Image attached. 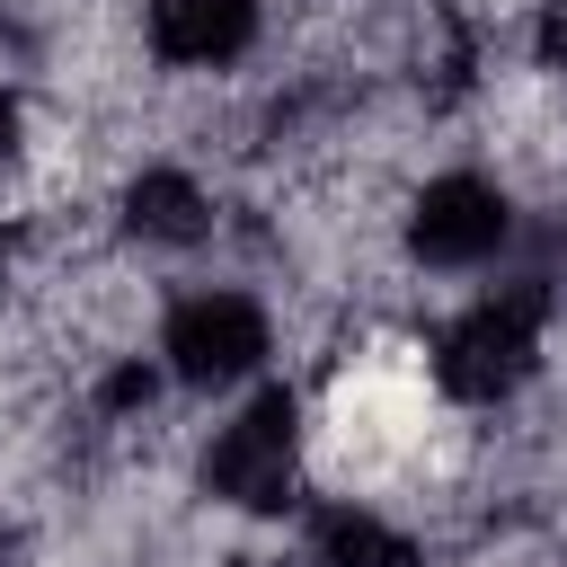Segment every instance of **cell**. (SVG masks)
Segmentation results:
<instances>
[{
    "mask_svg": "<svg viewBox=\"0 0 567 567\" xmlns=\"http://www.w3.org/2000/svg\"><path fill=\"white\" fill-rule=\"evenodd\" d=\"M558 363V310L523 284L496 275L478 284L452 319L425 328V381L452 416H514Z\"/></svg>",
    "mask_w": 567,
    "mask_h": 567,
    "instance_id": "obj_1",
    "label": "cell"
},
{
    "mask_svg": "<svg viewBox=\"0 0 567 567\" xmlns=\"http://www.w3.org/2000/svg\"><path fill=\"white\" fill-rule=\"evenodd\" d=\"M186 496L230 523H284L310 496V390L248 381L186 452Z\"/></svg>",
    "mask_w": 567,
    "mask_h": 567,
    "instance_id": "obj_2",
    "label": "cell"
},
{
    "mask_svg": "<svg viewBox=\"0 0 567 567\" xmlns=\"http://www.w3.org/2000/svg\"><path fill=\"white\" fill-rule=\"evenodd\" d=\"M275 337H284V310L257 284H230V275L168 292L159 319H151V354L177 381V399H239L248 381H266Z\"/></svg>",
    "mask_w": 567,
    "mask_h": 567,
    "instance_id": "obj_3",
    "label": "cell"
},
{
    "mask_svg": "<svg viewBox=\"0 0 567 567\" xmlns=\"http://www.w3.org/2000/svg\"><path fill=\"white\" fill-rule=\"evenodd\" d=\"M523 230V195L505 168H478V159H452L434 177H416L399 195V221H390V248L408 275H496L505 248Z\"/></svg>",
    "mask_w": 567,
    "mask_h": 567,
    "instance_id": "obj_4",
    "label": "cell"
},
{
    "mask_svg": "<svg viewBox=\"0 0 567 567\" xmlns=\"http://www.w3.org/2000/svg\"><path fill=\"white\" fill-rule=\"evenodd\" d=\"M133 35L159 80H230L266 53L275 0H142Z\"/></svg>",
    "mask_w": 567,
    "mask_h": 567,
    "instance_id": "obj_5",
    "label": "cell"
},
{
    "mask_svg": "<svg viewBox=\"0 0 567 567\" xmlns=\"http://www.w3.org/2000/svg\"><path fill=\"white\" fill-rule=\"evenodd\" d=\"M18 558V523H9V505H0V567Z\"/></svg>",
    "mask_w": 567,
    "mask_h": 567,
    "instance_id": "obj_6",
    "label": "cell"
},
{
    "mask_svg": "<svg viewBox=\"0 0 567 567\" xmlns=\"http://www.w3.org/2000/svg\"><path fill=\"white\" fill-rule=\"evenodd\" d=\"M0 284H9V221H0Z\"/></svg>",
    "mask_w": 567,
    "mask_h": 567,
    "instance_id": "obj_7",
    "label": "cell"
},
{
    "mask_svg": "<svg viewBox=\"0 0 567 567\" xmlns=\"http://www.w3.org/2000/svg\"><path fill=\"white\" fill-rule=\"evenodd\" d=\"M133 567H151V558H133Z\"/></svg>",
    "mask_w": 567,
    "mask_h": 567,
    "instance_id": "obj_8",
    "label": "cell"
}]
</instances>
